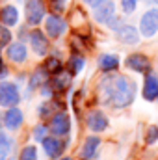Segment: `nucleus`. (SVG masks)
<instances>
[{"label":"nucleus","instance_id":"f257e3e1","mask_svg":"<svg viewBox=\"0 0 158 160\" xmlns=\"http://www.w3.org/2000/svg\"><path fill=\"white\" fill-rule=\"evenodd\" d=\"M99 95L102 97V101H108L112 106L125 108L134 101L136 86L126 77H108V78L101 80Z\"/></svg>","mask_w":158,"mask_h":160},{"label":"nucleus","instance_id":"f03ea898","mask_svg":"<svg viewBox=\"0 0 158 160\" xmlns=\"http://www.w3.org/2000/svg\"><path fill=\"white\" fill-rule=\"evenodd\" d=\"M21 101V93L15 82H0V106L11 108Z\"/></svg>","mask_w":158,"mask_h":160},{"label":"nucleus","instance_id":"7ed1b4c3","mask_svg":"<svg viewBox=\"0 0 158 160\" xmlns=\"http://www.w3.org/2000/svg\"><path fill=\"white\" fill-rule=\"evenodd\" d=\"M114 13H116V6L112 0H99L97 4H93V17L97 22L108 24L114 19Z\"/></svg>","mask_w":158,"mask_h":160},{"label":"nucleus","instance_id":"20e7f679","mask_svg":"<svg viewBox=\"0 0 158 160\" xmlns=\"http://www.w3.org/2000/svg\"><path fill=\"white\" fill-rule=\"evenodd\" d=\"M45 19V4L43 0H28L26 4V21L28 24L36 26Z\"/></svg>","mask_w":158,"mask_h":160},{"label":"nucleus","instance_id":"39448f33","mask_svg":"<svg viewBox=\"0 0 158 160\" xmlns=\"http://www.w3.org/2000/svg\"><path fill=\"white\" fill-rule=\"evenodd\" d=\"M140 28H141V34L145 38H151L158 32V9H149L143 17H141V22H140Z\"/></svg>","mask_w":158,"mask_h":160},{"label":"nucleus","instance_id":"423d86ee","mask_svg":"<svg viewBox=\"0 0 158 160\" xmlns=\"http://www.w3.org/2000/svg\"><path fill=\"white\" fill-rule=\"evenodd\" d=\"M50 130H52V134H56V136H65V134L71 130V119H69V116L63 114V112L56 114V116L50 119Z\"/></svg>","mask_w":158,"mask_h":160},{"label":"nucleus","instance_id":"0eeeda50","mask_svg":"<svg viewBox=\"0 0 158 160\" xmlns=\"http://www.w3.org/2000/svg\"><path fill=\"white\" fill-rule=\"evenodd\" d=\"M45 28H47V34H48L50 38H60V36L65 32L67 24H65V21H63L62 17H58V15H48V17H47V22H45Z\"/></svg>","mask_w":158,"mask_h":160},{"label":"nucleus","instance_id":"6e6552de","mask_svg":"<svg viewBox=\"0 0 158 160\" xmlns=\"http://www.w3.org/2000/svg\"><path fill=\"white\" fill-rule=\"evenodd\" d=\"M125 63H126L128 69H132V71H136V73H147L149 67H151L149 58L143 56V54H130Z\"/></svg>","mask_w":158,"mask_h":160},{"label":"nucleus","instance_id":"1a4fd4ad","mask_svg":"<svg viewBox=\"0 0 158 160\" xmlns=\"http://www.w3.org/2000/svg\"><path fill=\"white\" fill-rule=\"evenodd\" d=\"M106 127H108V118H106L102 112L93 110V112L87 114V128H89V130H93V132H102V130H106Z\"/></svg>","mask_w":158,"mask_h":160},{"label":"nucleus","instance_id":"9d476101","mask_svg":"<svg viewBox=\"0 0 158 160\" xmlns=\"http://www.w3.org/2000/svg\"><path fill=\"white\" fill-rule=\"evenodd\" d=\"M22 119H24V116H22V112H21L17 106L7 108V112L4 114V125H6L9 130H17V128L22 125Z\"/></svg>","mask_w":158,"mask_h":160},{"label":"nucleus","instance_id":"9b49d317","mask_svg":"<svg viewBox=\"0 0 158 160\" xmlns=\"http://www.w3.org/2000/svg\"><path fill=\"white\" fill-rule=\"evenodd\" d=\"M30 45H32V48L37 56L47 54V50H48V39L45 38V34L41 30H34L30 34Z\"/></svg>","mask_w":158,"mask_h":160},{"label":"nucleus","instance_id":"f8f14e48","mask_svg":"<svg viewBox=\"0 0 158 160\" xmlns=\"http://www.w3.org/2000/svg\"><path fill=\"white\" fill-rule=\"evenodd\" d=\"M6 54H7V58H9L11 62H15V63H22V62L28 58V50H26V47H24L22 43H11V45H7Z\"/></svg>","mask_w":158,"mask_h":160},{"label":"nucleus","instance_id":"ddd939ff","mask_svg":"<svg viewBox=\"0 0 158 160\" xmlns=\"http://www.w3.org/2000/svg\"><path fill=\"white\" fill-rule=\"evenodd\" d=\"M43 149H45V153L50 157V158H56V157H60L62 155V151L65 149V143L63 142H60V140H56V138H45L43 140Z\"/></svg>","mask_w":158,"mask_h":160},{"label":"nucleus","instance_id":"4468645a","mask_svg":"<svg viewBox=\"0 0 158 160\" xmlns=\"http://www.w3.org/2000/svg\"><path fill=\"white\" fill-rule=\"evenodd\" d=\"M99 145H101V140H99L97 136H89V138L84 142V145H82L80 157H82L84 160H91L95 155H97V151H99Z\"/></svg>","mask_w":158,"mask_h":160},{"label":"nucleus","instance_id":"2eb2a0df","mask_svg":"<svg viewBox=\"0 0 158 160\" xmlns=\"http://www.w3.org/2000/svg\"><path fill=\"white\" fill-rule=\"evenodd\" d=\"M117 38H119V41H123L126 45H136L140 41V34H138V30L134 26H119Z\"/></svg>","mask_w":158,"mask_h":160},{"label":"nucleus","instance_id":"dca6fc26","mask_svg":"<svg viewBox=\"0 0 158 160\" xmlns=\"http://www.w3.org/2000/svg\"><path fill=\"white\" fill-rule=\"evenodd\" d=\"M0 21H2L4 26H15L17 21H19V11H17V8H15V6H6V8H2V11H0Z\"/></svg>","mask_w":158,"mask_h":160},{"label":"nucleus","instance_id":"f3484780","mask_svg":"<svg viewBox=\"0 0 158 160\" xmlns=\"http://www.w3.org/2000/svg\"><path fill=\"white\" fill-rule=\"evenodd\" d=\"M143 97L147 101H155L158 97V78L155 75H147L145 86H143Z\"/></svg>","mask_w":158,"mask_h":160},{"label":"nucleus","instance_id":"a211bd4d","mask_svg":"<svg viewBox=\"0 0 158 160\" xmlns=\"http://www.w3.org/2000/svg\"><path fill=\"white\" fill-rule=\"evenodd\" d=\"M99 67L102 71H114L119 67V58L114 56V54H102L99 58Z\"/></svg>","mask_w":158,"mask_h":160},{"label":"nucleus","instance_id":"6ab92c4d","mask_svg":"<svg viewBox=\"0 0 158 160\" xmlns=\"http://www.w3.org/2000/svg\"><path fill=\"white\" fill-rule=\"evenodd\" d=\"M11 147H13V140L0 130V160H6L11 153Z\"/></svg>","mask_w":158,"mask_h":160},{"label":"nucleus","instance_id":"aec40b11","mask_svg":"<svg viewBox=\"0 0 158 160\" xmlns=\"http://www.w3.org/2000/svg\"><path fill=\"white\" fill-rule=\"evenodd\" d=\"M69 84H71V75L69 73H58V77L52 82V88L56 91H63V89L69 88Z\"/></svg>","mask_w":158,"mask_h":160},{"label":"nucleus","instance_id":"412c9836","mask_svg":"<svg viewBox=\"0 0 158 160\" xmlns=\"http://www.w3.org/2000/svg\"><path fill=\"white\" fill-rule=\"evenodd\" d=\"M43 67L48 71V73H62V62L58 60V58H48L45 63H43Z\"/></svg>","mask_w":158,"mask_h":160},{"label":"nucleus","instance_id":"4be33fe9","mask_svg":"<svg viewBox=\"0 0 158 160\" xmlns=\"http://www.w3.org/2000/svg\"><path fill=\"white\" fill-rule=\"evenodd\" d=\"M19 160H37V149H36V145H26V147H22Z\"/></svg>","mask_w":158,"mask_h":160},{"label":"nucleus","instance_id":"5701e85b","mask_svg":"<svg viewBox=\"0 0 158 160\" xmlns=\"http://www.w3.org/2000/svg\"><path fill=\"white\" fill-rule=\"evenodd\" d=\"M47 75H48V71L43 67V69H37L36 73H34V77H32V86H39V84H45L47 82Z\"/></svg>","mask_w":158,"mask_h":160},{"label":"nucleus","instance_id":"b1692460","mask_svg":"<svg viewBox=\"0 0 158 160\" xmlns=\"http://www.w3.org/2000/svg\"><path fill=\"white\" fill-rule=\"evenodd\" d=\"M69 67H71V73H80L82 67H84V58L82 56H73L69 60Z\"/></svg>","mask_w":158,"mask_h":160},{"label":"nucleus","instance_id":"393cba45","mask_svg":"<svg viewBox=\"0 0 158 160\" xmlns=\"http://www.w3.org/2000/svg\"><path fill=\"white\" fill-rule=\"evenodd\" d=\"M9 39H11L9 30L7 28H0V48L6 47V45H9Z\"/></svg>","mask_w":158,"mask_h":160},{"label":"nucleus","instance_id":"a878e982","mask_svg":"<svg viewBox=\"0 0 158 160\" xmlns=\"http://www.w3.org/2000/svg\"><path fill=\"white\" fill-rule=\"evenodd\" d=\"M136 2H138V0H121V8H123V11H125V13H132L134 8H136Z\"/></svg>","mask_w":158,"mask_h":160},{"label":"nucleus","instance_id":"bb28decb","mask_svg":"<svg viewBox=\"0 0 158 160\" xmlns=\"http://www.w3.org/2000/svg\"><path fill=\"white\" fill-rule=\"evenodd\" d=\"M45 134H47V127H43V125H37V127L34 128V138H36L37 142H39V140L43 142V140L47 138Z\"/></svg>","mask_w":158,"mask_h":160},{"label":"nucleus","instance_id":"cd10ccee","mask_svg":"<svg viewBox=\"0 0 158 160\" xmlns=\"http://www.w3.org/2000/svg\"><path fill=\"white\" fill-rule=\"evenodd\" d=\"M158 140V128L156 127H151L147 130V143H155Z\"/></svg>","mask_w":158,"mask_h":160},{"label":"nucleus","instance_id":"c85d7f7f","mask_svg":"<svg viewBox=\"0 0 158 160\" xmlns=\"http://www.w3.org/2000/svg\"><path fill=\"white\" fill-rule=\"evenodd\" d=\"M84 2H86V4H91V6H93V4H97L99 0H84Z\"/></svg>","mask_w":158,"mask_h":160},{"label":"nucleus","instance_id":"c756f323","mask_svg":"<svg viewBox=\"0 0 158 160\" xmlns=\"http://www.w3.org/2000/svg\"><path fill=\"white\" fill-rule=\"evenodd\" d=\"M0 73H4V65H2V62H0Z\"/></svg>","mask_w":158,"mask_h":160},{"label":"nucleus","instance_id":"7c9ffc66","mask_svg":"<svg viewBox=\"0 0 158 160\" xmlns=\"http://www.w3.org/2000/svg\"><path fill=\"white\" fill-rule=\"evenodd\" d=\"M62 160H73V158H69V157H65V158H62Z\"/></svg>","mask_w":158,"mask_h":160},{"label":"nucleus","instance_id":"2f4dec72","mask_svg":"<svg viewBox=\"0 0 158 160\" xmlns=\"http://www.w3.org/2000/svg\"><path fill=\"white\" fill-rule=\"evenodd\" d=\"M155 2H156V4H158V0H155Z\"/></svg>","mask_w":158,"mask_h":160}]
</instances>
